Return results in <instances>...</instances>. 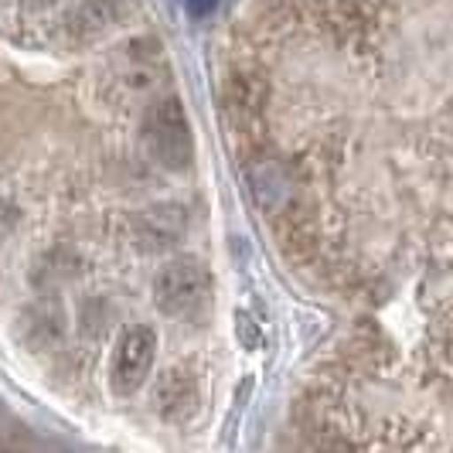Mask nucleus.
I'll return each mask as SVG.
<instances>
[{"label":"nucleus","instance_id":"8","mask_svg":"<svg viewBox=\"0 0 453 453\" xmlns=\"http://www.w3.org/2000/svg\"><path fill=\"white\" fill-rule=\"evenodd\" d=\"M79 270H82V259L72 250H65V246H55V250H48L45 256L38 259V266H35V283H38L42 290H55V287H62L68 280H75Z\"/></svg>","mask_w":453,"mask_h":453},{"label":"nucleus","instance_id":"4","mask_svg":"<svg viewBox=\"0 0 453 453\" xmlns=\"http://www.w3.org/2000/svg\"><path fill=\"white\" fill-rule=\"evenodd\" d=\"M127 14H130V0H72L62 27L72 45H89L119 27Z\"/></svg>","mask_w":453,"mask_h":453},{"label":"nucleus","instance_id":"7","mask_svg":"<svg viewBox=\"0 0 453 453\" xmlns=\"http://www.w3.org/2000/svg\"><path fill=\"white\" fill-rule=\"evenodd\" d=\"M157 409L167 416V419H184L191 409H195V399H198V388L195 382L184 375V372H167L157 386Z\"/></svg>","mask_w":453,"mask_h":453},{"label":"nucleus","instance_id":"3","mask_svg":"<svg viewBox=\"0 0 453 453\" xmlns=\"http://www.w3.org/2000/svg\"><path fill=\"white\" fill-rule=\"evenodd\" d=\"M154 358H157V334L147 324L127 327L116 341L113 365H110V386L116 395H134L147 382Z\"/></svg>","mask_w":453,"mask_h":453},{"label":"nucleus","instance_id":"5","mask_svg":"<svg viewBox=\"0 0 453 453\" xmlns=\"http://www.w3.org/2000/svg\"><path fill=\"white\" fill-rule=\"evenodd\" d=\"M62 334H65V311L51 296L31 303L21 318H18V338L27 348H35V351H45L51 344H58Z\"/></svg>","mask_w":453,"mask_h":453},{"label":"nucleus","instance_id":"6","mask_svg":"<svg viewBox=\"0 0 453 453\" xmlns=\"http://www.w3.org/2000/svg\"><path fill=\"white\" fill-rule=\"evenodd\" d=\"M188 228V215L181 204H154L136 219V232L140 242L147 250H160V246H174Z\"/></svg>","mask_w":453,"mask_h":453},{"label":"nucleus","instance_id":"12","mask_svg":"<svg viewBox=\"0 0 453 453\" xmlns=\"http://www.w3.org/2000/svg\"><path fill=\"white\" fill-rule=\"evenodd\" d=\"M51 4H58V0H21V7H27V11H48Z\"/></svg>","mask_w":453,"mask_h":453},{"label":"nucleus","instance_id":"9","mask_svg":"<svg viewBox=\"0 0 453 453\" xmlns=\"http://www.w3.org/2000/svg\"><path fill=\"white\" fill-rule=\"evenodd\" d=\"M252 178V191H256V198H263L266 191H270V198H266V208H280L283 198L290 195V178L283 174V167L280 164H263V167H256L250 174Z\"/></svg>","mask_w":453,"mask_h":453},{"label":"nucleus","instance_id":"1","mask_svg":"<svg viewBox=\"0 0 453 453\" xmlns=\"http://www.w3.org/2000/svg\"><path fill=\"white\" fill-rule=\"evenodd\" d=\"M143 147L147 154L157 160L164 171H188L195 157V134H191V119L184 113L181 99L167 96L150 103V110L143 113Z\"/></svg>","mask_w":453,"mask_h":453},{"label":"nucleus","instance_id":"11","mask_svg":"<svg viewBox=\"0 0 453 453\" xmlns=\"http://www.w3.org/2000/svg\"><path fill=\"white\" fill-rule=\"evenodd\" d=\"M215 7H219V0H184L188 18H195V21H204L208 14H215Z\"/></svg>","mask_w":453,"mask_h":453},{"label":"nucleus","instance_id":"10","mask_svg":"<svg viewBox=\"0 0 453 453\" xmlns=\"http://www.w3.org/2000/svg\"><path fill=\"white\" fill-rule=\"evenodd\" d=\"M18 219H21V215H18V208L0 198V239H4V235H11V232L18 228Z\"/></svg>","mask_w":453,"mask_h":453},{"label":"nucleus","instance_id":"2","mask_svg":"<svg viewBox=\"0 0 453 453\" xmlns=\"http://www.w3.org/2000/svg\"><path fill=\"white\" fill-rule=\"evenodd\" d=\"M154 300H157L160 314H167L171 320L202 318L211 303V276L191 256L171 259L154 276Z\"/></svg>","mask_w":453,"mask_h":453}]
</instances>
